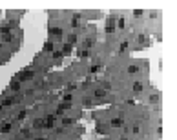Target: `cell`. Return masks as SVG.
Instances as JSON below:
<instances>
[{
  "label": "cell",
  "instance_id": "1",
  "mask_svg": "<svg viewBox=\"0 0 177 140\" xmlns=\"http://www.w3.org/2000/svg\"><path fill=\"white\" fill-rule=\"evenodd\" d=\"M33 75H35V73H33L31 69H24L20 75H18V76H17V80H18V82H24V80H29V78H33Z\"/></svg>",
  "mask_w": 177,
  "mask_h": 140
},
{
  "label": "cell",
  "instance_id": "2",
  "mask_svg": "<svg viewBox=\"0 0 177 140\" xmlns=\"http://www.w3.org/2000/svg\"><path fill=\"white\" fill-rule=\"evenodd\" d=\"M62 35H64V31H62V27H51L49 29V36L51 38H62Z\"/></svg>",
  "mask_w": 177,
  "mask_h": 140
},
{
  "label": "cell",
  "instance_id": "3",
  "mask_svg": "<svg viewBox=\"0 0 177 140\" xmlns=\"http://www.w3.org/2000/svg\"><path fill=\"white\" fill-rule=\"evenodd\" d=\"M122 118H111V122H110V126L111 127H122Z\"/></svg>",
  "mask_w": 177,
  "mask_h": 140
},
{
  "label": "cell",
  "instance_id": "4",
  "mask_svg": "<svg viewBox=\"0 0 177 140\" xmlns=\"http://www.w3.org/2000/svg\"><path fill=\"white\" fill-rule=\"evenodd\" d=\"M33 127L35 129H42L44 127V118H35L33 120Z\"/></svg>",
  "mask_w": 177,
  "mask_h": 140
},
{
  "label": "cell",
  "instance_id": "5",
  "mask_svg": "<svg viewBox=\"0 0 177 140\" xmlns=\"http://www.w3.org/2000/svg\"><path fill=\"white\" fill-rule=\"evenodd\" d=\"M7 131H11V124H9V122H2V126H0V133H7Z\"/></svg>",
  "mask_w": 177,
  "mask_h": 140
},
{
  "label": "cell",
  "instance_id": "6",
  "mask_svg": "<svg viewBox=\"0 0 177 140\" xmlns=\"http://www.w3.org/2000/svg\"><path fill=\"white\" fill-rule=\"evenodd\" d=\"M93 97H95V98H104V97H106V91H104V89H95Z\"/></svg>",
  "mask_w": 177,
  "mask_h": 140
},
{
  "label": "cell",
  "instance_id": "7",
  "mask_svg": "<svg viewBox=\"0 0 177 140\" xmlns=\"http://www.w3.org/2000/svg\"><path fill=\"white\" fill-rule=\"evenodd\" d=\"M9 87H11V89H13V91H18V89H20V82H18V80H15V78H13V82H11V86H9Z\"/></svg>",
  "mask_w": 177,
  "mask_h": 140
},
{
  "label": "cell",
  "instance_id": "8",
  "mask_svg": "<svg viewBox=\"0 0 177 140\" xmlns=\"http://www.w3.org/2000/svg\"><path fill=\"white\" fill-rule=\"evenodd\" d=\"M60 53H62V55H70V53H71V46H70V44H64V47H62Z\"/></svg>",
  "mask_w": 177,
  "mask_h": 140
},
{
  "label": "cell",
  "instance_id": "9",
  "mask_svg": "<svg viewBox=\"0 0 177 140\" xmlns=\"http://www.w3.org/2000/svg\"><path fill=\"white\" fill-rule=\"evenodd\" d=\"M66 44H70V46L77 44V35H70V36H68V42H66Z\"/></svg>",
  "mask_w": 177,
  "mask_h": 140
},
{
  "label": "cell",
  "instance_id": "10",
  "mask_svg": "<svg viewBox=\"0 0 177 140\" xmlns=\"http://www.w3.org/2000/svg\"><path fill=\"white\" fill-rule=\"evenodd\" d=\"M133 91H135V93L142 91V84H141V82H135V84H133Z\"/></svg>",
  "mask_w": 177,
  "mask_h": 140
},
{
  "label": "cell",
  "instance_id": "11",
  "mask_svg": "<svg viewBox=\"0 0 177 140\" xmlns=\"http://www.w3.org/2000/svg\"><path fill=\"white\" fill-rule=\"evenodd\" d=\"M71 124H73L71 118H62V126H64V127H68V126H71Z\"/></svg>",
  "mask_w": 177,
  "mask_h": 140
},
{
  "label": "cell",
  "instance_id": "12",
  "mask_svg": "<svg viewBox=\"0 0 177 140\" xmlns=\"http://www.w3.org/2000/svg\"><path fill=\"white\" fill-rule=\"evenodd\" d=\"M71 98H73V95H70V93H66V95L62 97V100H64V102H68V104H71Z\"/></svg>",
  "mask_w": 177,
  "mask_h": 140
},
{
  "label": "cell",
  "instance_id": "13",
  "mask_svg": "<svg viewBox=\"0 0 177 140\" xmlns=\"http://www.w3.org/2000/svg\"><path fill=\"white\" fill-rule=\"evenodd\" d=\"M137 71H139L137 66H130V68H128V73H130V75H132V73H137Z\"/></svg>",
  "mask_w": 177,
  "mask_h": 140
},
{
  "label": "cell",
  "instance_id": "14",
  "mask_svg": "<svg viewBox=\"0 0 177 140\" xmlns=\"http://www.w3.org/2000/svg\"><path fill=\"white\" fill-rule=\"evenodd\" d=\"M53 58H55V60H60V58H62V53H60V51H55V53H53Z\"/></svg>",
  "mask_w": 177,
  "mask_h": 140
},
{
  "label": "cell",
  "instance_id": "15",
  "mask_svg": "<svg viewBox=\"0 0 177 140\" xmlns=\"http://www.w3.org/2000/svg\"><path fill=\"white\" fill-rule=\"evenodd\" d=\"M44 49H46V51H51V49H53V44H51V42H46Z\"/></svg>",
  "mask_w": 177,
  "mask_h": 140
},
{
  "label": "cell",
  "instance_id": "16",
  "mask_svg": "<svg viewBox=\"0 0 177 140\" xmlns=\"http://www.w3.org/2000/svg\"><path fill=\"white\" fill-rule=\"evenodd\" d=\"M11 38H13L11 33H7V35H4V42H11Z\"/></svg>",
  "mask_w": 177,
  "mask_h": 140
},
{
  "label": "cell",
  "instance_id": "17",
  "mask_svg": "<svg viewBox=\"0 0 177 140\" xmlns=\"http://www.w3.org/2000/svg\"><path fill=\"white\" fill-rule=\"evenodd\" d=\"M126 49H128V44H126V42H122V46H121V53H124Z\"/></svg>",
  "mask_w": 177,
  "mask_h": 140
},
{
  "label": "cell",
  "instance_id": "18",
  "mask_svg": "<svg viewBox=\"0 0 177 140\" xmlns=\"http://www.w3.org/2000/svg\"><path fill=\"white\" fill-rule=\"evenodd\" d=\"M22 135H24V137H29V138H31V131H29V129H24V131H22Z\"/></svg>",
  "mask_w": 177,
  "mask_h": 140
},
{
  "label": "cell",
  "instance_id": "19",
  "mask_svg": "<svg viewBox=\"0 0 177 140\" xmlns=\"http://www.w3.org/2000/svg\"><path fill=\"white\" fill-rule=\"evenodd\" d=\"M13 104V98H6V100H4V105H11Z\"/></svg>",
  "mask_w": 177,
  "mask_h": 140
},
{
  "label": "cell",
  "instance_id": "20",
  "mask_svg": "<svg viewBox=\"0 0 177 140\" xmlns=\"http://www.w3.org/2000/svg\"><path fill=\"white\" fill-rule=\"evenodd\" d=\"M119 27L124 29V18H119Z\"/></svg>",
  "mask_w": 177,
  "mask_h": 140
},
{
  "label": "cell",
  "instance_id": "21",
  "mask_svg": "<svg viewBox=\"0 0 177 140\" xmlns=\"http://www.w3.org/2000/svg\"><path fill=\"white\" fill-rule=\"evenodd\" d=\"M82 104H84V105H91V100H90V98H84Z\"/></svg>",
  "mask_w": 177,
  "mask_h": 140
},
{
  "label": "cell",
  "instance_id": "22",
  "mask_svg": "<svg viewBox=\"0 0 177 140\" xmlns=\"http://www.w3.org/2000/svg\"><path fill=\"white\" fill-rule=\"evenodd\" d=\"M24 116H26V111H20V113H18V120H22Z\"/></svg>",
  "mask_w": 177,
  "mask_h": 140
},
{
  "label": "cell",
  "instance_id": "23",
  "mask_svg": "<svg viewBox=\"0 0 177 140\" xmlns=\"http://www.w3.org/2000/svg\"><path fill=\"white\" fill-rule=\"evenodd\" d=\"M71 27H79V22H77V20H71Z\"/></svg>",
  "mask_w": 177,
  "mask_h": 140
},
{
  "label": "cell",
  "instance_id": "24",
  "mask_svg": "<svg viewBox=\"0 0 177 140\" xmlns=\"http://www.w3.org/2000/svg\"><path fill=\"white\" fill-rule=\"evenodd\" d=\"M84 44H86V47H90V46H91V44H93V40H91V38H90V40H86V42H84Z\"/></svg>",
  "mask_w": 177,
  "mask_h": 140
},
{
  "label": "cell",
  "instance_id": "25",
  "mask_svg": "<svg viewBox=\"0 0 177 140\" xmlns=\"http://www.w3.org/2000/svg\"><path fill=\"white\" fill-rule=\"evenodd\" d=\"M102 87H104V89H110V82H102Z\"/></svg>",
  "mask_w": 177,
  "mask_h": 140
},
{
  "label": "cell",
  "instance_id": "26",
  "mask_svg": "<svg viewBox=\"0 0 177 140\" xmlns=\"http://www.w3.org/2000/svg\"><path fill=\"white\" fill-rule=\"evenodd\" d=\"M35 140H46V138H44V137H38V138H35Z\"/></svg>",
  "mask_w": 177,
  "mask_h": 140
},
{
  "label": "cell",
  "instance_id": "27",
  "mask_svg": "<svg viewBox=\"0 0 177 140\" xmlns=\"http://www.w3.org/2000/svg\"><path fill=\"white\" fill-rule=\"evenodd\" d=\"M121 140H128V138H126V137H122V138H121Z\"/></svg>",
  "mask_w": 177,
  "mask_h": 140
}]
</instances>
